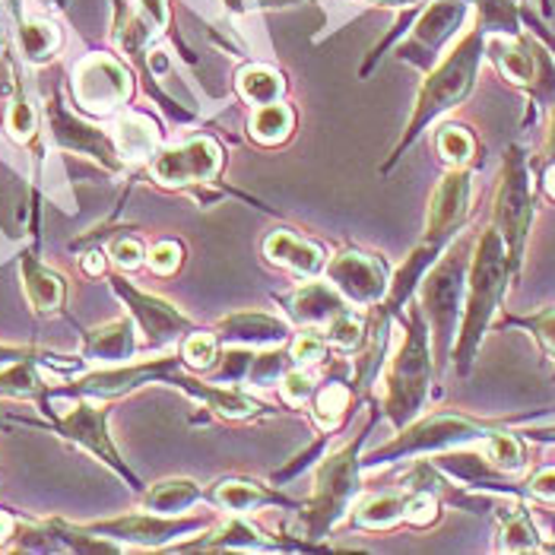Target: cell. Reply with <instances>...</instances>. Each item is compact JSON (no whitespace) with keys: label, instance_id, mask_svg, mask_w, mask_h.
Returning <instances> with one entry per match:
<instances>
[{"label":"cell","instance_id":"obj_34","mask_svg":"<svg viewBox=\"0 0 555 555\" xmlns=\"http://www.w3.org/2000/svg\"><path fill=\"white\" fill-rule=\"evenodd\" d=\"M435 146H438V156L451 166V169H467V163L476 153V140L467 128H457V125H448L435 133Z\"/></svg>","mask_w":555,"mask_h":555},{"label":"cell","instance_id":"obj_10","mask_svg":"<svg viewBox=\"0 0 555 555\" xmlns=\"http://www.w3.org/2000/svg\"><path fill=\"white\" fill-rule=\"evenodd\" d=\"M70 92L83 115L112 118L133 95V74L115 54H86L74 67Z\"/></svg>","mask_w":555,"mask_h":555},{"label":"cell","instance_id":"obj_7","mask_svg":"<svg viewBox=\"0 0 555 555\" xmlns=\"http://www.w3.org/2000/svg\"><path fill=\"white\" fill-rule=\"evenodd\" d=\"M492 431L495 428L482 426L470 416L438 413V416H428L416 426L400 428V435L387 448H378L365 457V467H385V464L406 461L416 454H441V451H457L467 444H482Z\"/></svg>","mask_w":555,"mask_h":555},{"label":"cell","instance_id":"obj_12","mask_svg":"<svg viewBox=\"0 0 555 555\" xmlns=\"http://www.w3.org/2000/svg\"><path fill=\"white\" fill-rule=\"evenodd\" d=\"M108 286L115 289V296L128 305L130 318L137 321V331L143 334V349H166L181 343L191 331H197V324L181 311L175 308L171 301L159 299L153 293H143L137 286H130L121 273L108 276Z\"/></svg>","mask_w":555,"mask_h":555},{"label":"cell","instance_id":"obj_40","mask_svg":"<svg viewBox=\"0 0 555 555\" xmlns=\"http://www.w3.org/2000/svg\"><path fill=\"white\" fill-rule=\"evenodd\" d=\"M280 390H283V400H286L289 406H301V403H308V400L314 397V382H311V375H308L301 365H293V369L283 375Z\"/></svg>","mask_w":555,"mask_h":555},{"label":"cell","instance_id":"obj_43","mask_svg":"<svg viewBox=\"0 0 555 555\" xmlns=\"http://www.w3.org/2000/svg\"><path fill=\"white\" fill-rule=\"evenodd\" d=\"M527 492L530 495H537L540 502H550L555 505V467H546V470H540L530 482H527Z\"/></svg>","mask_w":555,"mask_h":555},{"label":"cell","instance_id":"obj_44","mask_svg":"<svg viewBox=\"0 0 555 555\" xmlns=\"http://www.w3.org/2000/svg\"><path fill=\"white\" fill-rule=\"evenodd\" d=\"M137 3H140L146 23H150L156 33L169 29V3H166V0H137Z\"/></svg>","mask_w":555,"mask_h":555},{"label":"cell","instance_id":"obj_24","mask_svg":"<svg viewBox=\"0 0 555 555\" xmlns=\"http://www.w3.org/2000/svg\"><path fill=\"white\" fill-rule=\"evenodd\" d=\"M204 499V489L194 479H159L140 492V508L156 514H184Z\"/></svg>","mask_w":555,"mask_h":555},{"label":"cell","instance_id":"obj_28","mask_svg":"<svg viewBox=\"0 0 555 555\" xmlns=\"http://www.w3.org/2000/svg\"><path fill=\"white\" fill-rule=\"evenodd\" d=\"M293 128H296V112L289 105H283V102L260 105L251 115V121H248L251 137L263 146H280L283 140H289Z\"/></svg>","mask_w":555,"mask_h":555},{"label":"cell","instance_id":"obj_23","mask_svg":"<svg viewBox=\"0 0 555 555\" xmlns=\"http://www.w3.org/2000/svg\"><path fill=\"white\" fill-rule=\"evenodd\" d=\"M267 546V540H263V533L251 527L248 520H242V514H232V520H225V524H219V527H207L204 533H201V540H188V543H175V550H184V553H191V550H263Z\"/></svg>","mask_w":555,"mask_h":555},{"label":"cell","instance_id":"obj_26","mask_svg":"<svg viewBox=\"0 0 555 555\" xmlns=\"http://www.w3.org/2000/svg\"><path fill=\"white\" fill-rule=\"evenodd\" d=\"M464 13H467V3L464 0H441V3H435L426 16H423V23L416 26L413 44L423 48L428 57H435V51L444 44V39H451L454 29L461 26Z\"/></svg>","mask_w":555,"mask_h":555},{"label":"cell","instance_id":"obj_14","mask_svg":"<svg viewBox=\"0 0 555 555\" xmlns=\"http://www.w3.org/2000/svg\"><path fill=\"white\" fill-rule=\"evenodd\" d=\"M489 57L505 80L537 92L540 102H555V67L540 44L514 36H495L489 42Z\"/></svg>","mask_w":555,"mask_h":555},{"label":"cell","instance_id":"obj_30","mask_svg":"<svg viewBox=\"0 0 555 555\" xmlns=\"http://www.w3.org/2000/svg\"><path fill=\"white\" fill-rule=\"evenodd\" d=\"M3 128L10 133V140H16L20 146H33L36 137H39V108H36L33 99L26 95L23 83H16L13 95H10Z\"/></svg>","mask_w":555,"mask_h":555},{"label":"cell","instance_id":"obj_2","mask_svg":"<svg viewBox=\"0 0 555 555\" xmlns=\"http://www.w3.org/2000/svg\"><path fill=\"white\" fill-rule=\"evenodd\" d=\"M435 372V356H431V334L423 308L410 311L403 340L397 346L385 375V403L382 413L390 420L393 428H406L426 406L428 385Z\"/></svg>","mask_w":555,"mask_h":555},{"label":"cell","instance_id":"obj_36","mask_svg":"<svg viewBox=\"0 0 555 555\" xmlns=\"http://www.w3.org/2000/svg\"><path fill=\"white\" fill-rule=\"evenodd\" d=\"M365 331H369V324H362V321L352 314V308H349V311H343L340 318H334V321L324 327V337H327V343H331L334 349H340V352H356V349H362V343H365Z\"/></svg>","mask_w":555,"mask_h":555},{"label":"cell","instance_id":"obj_50","mask_svg":"<svg viewBox=\"0 0 555 555\" xmlns=\"http://www.w3.org/2000/svg\"><path fill=\"white\" fill-rule=\"evenodd\" d=\"M533 438H550V441H555V426L553 428H543V431H537Z\"/></svg>","mask_w":555,"mask_h":555},{"label":"cell","instance_id":"obj_19","mask_svg":"<svg viewBox=\"0 0 555 555\" xmlns=\"http://www.w3.org/2000/svg\"><path fill=\"white\" fill-rule=\"evenodd\" d=\"M20 276H23V293L33 305L36 314H61L67 299V283L57 270L39 260L36 251H23L20 257Z\"/></svg>","mask_w":555,"mask_h":555},{"label":"cell","instance_id":"obj_46","mask_svg":"<svg viewBox=\"0 0 555 555\" xmlns=\"http://www.w3.org/2000/svg\"><path fill=\"white\" fill-rule=\"evenodd\" d=\"M108 260H112V257H105L102 248H92V251H86V255L80 257V267H83L86 276H105Z\"/></svg>","mask_w":555,"mask_h":555},{"label":"cell","instance_id":"obj_32","mask_svg":"<svg viewBox=\"0 0 555 555\" xmlns=\"http://www.w3.org/2000/svg\"><path fill=\"white\" fill-rule=\"evenodd\" d=\"M349 403H352V390L343 385V382H331L314 393V403H311V416L321 431H334L340 426L343 416L349 413Z\"/></svg>","mask_w":555,"mask_h":555},{"label":"cell","instance_id":"obj_52","mask_svg":"<svg viewBox=\"0 0 555 555\" xmlns=\"http://www.w3.org/2000/svg\"><path fill=\"white\" fill-rule=\"evenodd\" d=\"M0 48H3V16H0Z\"/></svg>","mask_w":555,"mask_h":555},{"label":"cell","instance_id":"obj_22","mask_svg":"<svg viewBox=\"0 0 555 555\" xmlns=\"http://www.w3.org/2000/svg\"><path fill=\"white\" fill-rule=\"evenodd\" d=\"M210 502L229 514H251L267 508V505L296 508V502H289L286 495H280V492L260 486V482H251V479H219L210 489Z\"/></svg>","mask_w":555,"mask_h":555},{"label":"cell","instance_id":"obj_20","mask_svg":"<svg viewBox=\"0 0 555 555\" xmlns=\"http://www.w3.org/2000/svg\"><path fill=\"white\" fill-rule=\"evenodd\" d=\"M263 255L270 257L276 267L293 270L296 276H301V280H314V276H321V273H324V267H327L324 251H321L314 242L299 238V235H293V232H286V229H276V232H270V235H267V242H263Z\"/></svg>","mask_w":555,"mask_h":555},{"label":"cell","instance_id":"obj_27","mask_svg":"<svg viewBox=\"0 0 555 555\" xmlns=\"http://www.w3.org/2000/svg\"><path fill=\"white\" fill-rule=\"evenodd\" d=\"M499 520H502V550L505 553H533L540 550V537L530 524V514L520 502H499Z\"/></svg>","mask_w":555,"mask_h":555},{"label":"cell","instance_id":"obj_25","mask_svg":"<svg viewBox=\"0 0 555 555\" xmlns=\"http://www.w3.org/2000/svg\"><path fill=\"white\" fill-rule=\"evenodd\" d=\"M16 42H20V54L26 64H48L61 44H64V36L57 29V23H51L48 16H29V20H20L16 26Z\"/></svg>","mask_w":555,"mask_h":555},{"label":"cell","instance_id":"obj_18","mask_svg":"<svg viewBox=\"0 0 555 555\" xmlns=\"http://www.w3.org/2000/svg\"><path fill=\"white\" fill-rule=\"evenodd\" d=\"M289 318L301 324V327H327L334 318H340L343 311H349V301L343 299L340 293L334 289V283L327 280H308L305 286H299L289 299Z\"/></svg>","mask_w":555,"mask_h":555},{"label":"cell","instance_id":"obj_9","mask_svg":"<svg viewBox=\"0 0 555 555\" xmlns=\"http://www.w3.org/2000/svg\"><path fill=\"white\" fill-rule=\"evenodd\" d=\"M530 222H533L530 171H527L524 153L517 146H512L505 153V171H502V184H499V194H495V229H499V235L505 242L512 276L520 270Z\"/></svg>","mask_w":555,"mask_h":555},{"label":"cell","instance_id":"obj_21","mask_svg":"<svg viewBox=\"0 0 555 555\" xmlns=\"http://www.w3.org/2000/svg\"><path fill=\"white\" fill-rule=\"evenodd\" d=\"M112 137H115V146H118V153H121V159L128 166L150 163L159 153V146H163V130L156 125V118H150L143 112L118 115Z\"/></svg>","mask_w":555,"mask_h":555},{"label":"cell","instance_id":"obj_49","mask_svg":"<svg viewBox=\"0 0 555 555\" xmlns=\"http://www.w3.org/2000/svg\"><path fill=\"white\" fill-rule=\"evenodd\" d=\"M543 156H546V163H553L555 159V118H553V125H550V140H546V150H543Z\"/></svg>","mask_w":555,"mask_h":555},{"label":"cell","instance_id":"obj_15","mask_svg":"<svg viewBox=\"0 0 555 555\" xmlns=\"http://www.w3.org/2000/svg\"><path fill=\"white\" fill-rule=\"evenodd\" d=\"M324 280L334 283V289L349 305H362V308L382 305L390 289V270L385 260L362 251H343L331 257L324 267Z\"/></svg>","mask_w":555,"mask_h":555},{"label":"cell","instance_id":"obj_6","mask_svg":"<svg viewBox=\"0 0 555 555\" xmlns=\"http://www.w3.org/2000/svg\"><path fill=\"white\" fill-rule=\"evenodd\" d=\"M48 416V428L54 435H61L64 441L83 448L86 454H92L95 461H102L112 473H118L125 482H128L133 492H143L146 486L137 479V473L130 470L125 464V457L118 454L112 435H108V400H99V397H83V393H74V403L67 413H51V410H42Z\"/></svg>","mask_w":555,"mask_h":555},{"label":"cell","instance_id":"obj_42","mask_svg":"<svg viewBox=\"0 0 555 555\" xmlns=\"http://www.w3.org/2000/svg\"><path fill=\"white\" fill-rule=\"evenodd\" d=\"M514 324L527 327V331L543 343L546 349H553L555 352V308L540 311V314H533V318H524V321H514Z\"/></svg>","mask_w":555,"mask_h":555},{"label":"cell","instance_id":"obj_45","mask_svg":"<svg viewBox=\"0 0 555 555\" xmlns=\"http://www.w3.org/2000/svg\"><path fill=\"white\" fill-rule=\"evenodd\" d=\"M48 349H39V346H20V343H0V372L10 369L13 362L20 359H29V356H44Z\"/></svg>","mask_w":555,"mask_h":555},{"label":"cell","instance_id":"obj_51","mask_svg":"<svg viewBox=\"0 0 555 555\" xmlns=\"http://www.w3.org/2000/svg\"><path fill=\"white\" fill-rule=\"evenodd\" d=\"M263 3H270V7H273V3H293V0H263Z\"/></svg>","mask_w":555,"mask_h":555},{"label":"cell","instance_id":"obj_48","mask_svg":"<svg viewBox=\"0 0 555 555\" xmlns=\"http://www.w3.org/2000/svg\"><path fill=\"white\" fill-rule=\"evenodd\" d=\"M543 191H546V197H550V201H555V159L550 163L546 175H543Z\"/></svg>","mask_w":555,"mask_h":555},{"label":"cell","instance_id":"obj_1","mask_svg":"<svg viewBox=\"0 0 555 555\" xmlns=\"http://www.w3.org/2000/svg\"><path fill=\"white\" fill-rule=\"evenodd\" d=\"M508 251H505V242L499 235V229H486L476 245H473L470 257V276H467V299H464V318H461V334L454 343V365L461 375H467L476 359V349L486 337L489 324H492V314L502 301V293L508 286Z\"/></svg>","mask_w":555,"mask_h":555},{"label":"cell","instance_id":"obj_41","mask_svg":"<svg viewBox=\"0 0 555 555\" xmlns=\"http://www.w3.org/2000/svg\"><path fill=\"white\" fill-rule=\"evenodd\" d=\"M108 257L121 267V270H137V267H143L146 263V248H143V242L140 238H115V245L108 248Z\"/></svg>","mask_w":555,"mask_h":555},{"label":"cell","instance_id":"obj_35","mask_svg":"<svg viewBox=\"0 0 555 555\" xmlns=\"http://www.w3.org/2000/svg\"><path fill=\"white\" fill-rule=\"evenodd\" d=\"M219 337L207 334V331H191L184 340H181V359H184V369L191 372H210L219 359Z\"/></svg>","mask_w":555,"mask_h":555},{"label":"cell","instance_id":"obj_13","mask_svg":"<svg viewBox=\"0 0 555 555\" xmlns=\"http://www.w3.org/2000/svg\"><path fill=\"white\" fill-rule=\"evenodd\" d=\"M225 153L214 137H191L159 150L150 159V178L163 188H201L214 184L222 171Z\"/></svg>","mask_w":555,"mask_h":555},{"label":"cell","instance_id":"obj_31","mask_svg":"<svg viewBox=\"0 0 555 555\" xmlns=\"http://www.w3.org/2000/svg\"><path fill=\"white\" fill-rule=\"evenodd\" d=\"M410 492H390V495H372L356 508V524L365 530H390L397 520H403Z\"/></svg>","mask_w":555,"mask_h":555},{"label":"cell","instance_id":"obj_5","mask_svg":"<svg viewBox=\"0 0 555 555\" xmlns=\"http://www.w3.org/2000/svg\"><path fill=\"white\" fill-rule=\"evenodd\" d=\"M365 431L352 438L349 444H343L331 457H324V464L314 473L311 499L301 505L299 517V537L305 540H324L340 524L343 514L349 512L352 499L359 495V476H362L359 451H362Z\"/></svg>","mask_w":555,"mask_h":555},{"label":"cell","instance_id":"obj_8","mask_svg":"<svg viewBox=\"0 0 555 555\" xmlns=\"http://www.w3.org/2000/svg\"><path fill=\"white\" fill-rule=\"evenodd\" d=\"M210 524H214L210 514H156L137 508L133 514L86 524V530L115 540L121 550H128V546L166 550V546H175L181 537H201Z\"/></svg>","mask_w":555,"mask_h":555},{"label":"cell","instance_id":"obj_29","mask_svg":"<svg viewBox=\"0 0 555 555\" xmlns=\"http://www.w3.org/2000/svg\"><path fill=\"white\" fill-rule=\"evenodd\" d=\"M238 92L245 102H251L255 108L260 105H273V102H283L286 95V83H283V74H276L273 67H245L238 74Z\"/></svg>","mask_w":555,"mask_h":555},{"label":"cell","instance_id":"obj_16","mask_svg":"<svg viewBox=\"0 0 555 555\" xmlns=\"http://www.w3.org/2000/svg\"><path fill=\"white\" fill-rule=\"evenodd\" d=\"M140 343H137V321L125 314L115 318L108 324L89 327L83 331V349H80V362L105 369V365H125L133 362Z\"/></svg>","mask_w":555,"mask_h":555},{"label":"cell","instance_id":"obj_17","mask_svg":"<svg viewBox=\"0 0 555 555\" xmlns=\"http://www.w3.org/2000/svg\"><path fill=\"white\" fill-rule=\"evenodd\" d=\"M222 346H286L289 343V324L283 318H273L267 311H238L216 324L214 331Z\"/></svg>","mask_w":555,"mask_h":555},{"label":"cell","instance_id":"obj_47","mask_svg":"<svg viewBox=\"0 0 555 555\" xmlns=\"http://www.w3.org/2000/svg\"><path fill=\"white\" fill-rule=\"evenodd\" d=\"M16 530H20V520H16L10 512H3V508H0V550H10V546H13Z\"/></svg>","mask_w":555,"mask_h":555},{"label":"cell","instance_id":"obj_37","mask_svg":"<svg viewBox=\"0 0 555 555\" xmlns=\"http://www.w3.org/2000/svg\"><path fill=\"white\" fill-rule=\"evenodd\" d=\"M327 337H321L314 327H308L305 334H296V340L289 343V352L296 359V365L308 369V365H321L324 356H327Z\"/></svg>","mask_w":555,"mask_h":555},{"label":"cell","instance_id":"obj_33","mask_svg":"<svg viewBox=\"0 0 555 555\" xmlns=\"http://www.w3.org/2000/svg\"><path fill=\"white\" fill-rule=\"evenodd\" d=\"M482 454H486V461L495 467L499 473H520L527 467V457H524V448H520V441L508 435V431H492L486 441H482Z\"/></svg>","mask_w":555,"mask_h":555},{"label":"cell","instance_id":"obj_38","mask_svg":"<svg viewBox=\"0 0 555 555\" xmlns=\"http://www.w3.org/2000/svg\"><path fill=\"white\" fill-rule=\"evenodd\" d=\"M403 520H410L413 527H428L438 520V499L435 492L428 489H413L406 495V512H403Z\"/></svg>","mask_w":555,"mask_h":555},{"label":"cell","instance_id":"obj_39","mask_svg":"<svg viewBox=\"0 0 555 555\" xmlns=\"http://www.w3.org/2000/svg\"><path fill=\"white\" fill-rule=\"evenodd\" d=\"M184 260V248L178 242H156L150 251H146V267L156 273V276H171Z\"/></svg>","mask_w":555,"mask_h":555},{"label":"cell","instance_id":"obj_4","mask_svg":"<svg viewBox=\"0 0 555 555\" xmlns=\"http://www.w3.org/2000/svg\"><path fill=\"white\" fill-rule=\"evenodd\" d=\"M479 57H482V33L476 29V33H470L464 42L451 51V57H448V61H444V64L426 80L420 99H416V112H413L410 125L403 130V137H400V143H397L390 163H387L382 171L390 169L393 163H400L403 153L416 143V137H420L435 118H441L444 112H451L454 105H461V102L470 95L473 80H476V67H479Z\"/></svg>","mask_w":555,"mask_h":555},{"label":"cell","instance_id":"obj_3","mask_svg":"<svg viewBox=\"0 0 555 555\" xmlns=\"http://www.w3.org/2000/svg\"><path fill=\"white\" fill-rule=\"evenodd\" d=\"M470 242H451L448 255L431 263L423 283V314L431 334V356L435 369L444 365V359L454 352V343L461 334L464 299H467V276H470Z\"/></svg>","mask_w":555,"mask_h":555},{"label":"cell","instance_id":"obj_11","mask_svg":"<svg viewBox=\"0 0 555 555\" xmlns=\"http://www.w3.org/2000/svg\"><path fill=\"white\" fill-rule=\"evenodd\" d=\"M44 121H48V137L61 153H74V156H86L95 166L108 171V175H121L128 169V163L121 159L115 137L108 130L95 128L83 121L80 115L67 112L61 95L54 92L51 99H44Z\"/></svg>","mask_w":555,"mask_h":555}]
</instances>
